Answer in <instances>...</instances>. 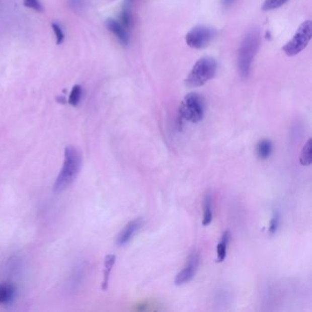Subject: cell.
Returning <instances> with one entry per match:
<instances>
[{
    "instance_id": "1",
    "label": "cell",
    "mask_w": 312,
    "mask_h": 312,
    "mask_svg": "<svg viewBox=\"0 0 312 312\" xmlns=\"http://www.w3.org/2000/svg\"><path fill=\"white\" fill-rule=\"evenodd\" d=\"M83 164L80 150L75 146H67L64 151V161L61 171L56 179L53 190L57 193L65 191L79 175Z\"/></svg>"
},
{
    "instance_id": "2",
    "label": "cell",
    "mask_w": 312,
    "mask_h": 312,
    "mask_svg": "<svg viewBox=\"0 0 312 312\" xmlns=\"http://www.w3.org/2000/svg\"><path fill=\"white\" fill-rule=\"evenodd\" d=\"M260 46V33L257 30H252L244 37L238 50V70L243 78L250 74L253 60L257 55Z\"/></svg>"
},
{
    "instance_id": "3",
    "label": "cell",
    "mask_w": 312,
    "mask_h": 312,
    "mask_svg": "<svg viewBox=\"0 0 312 312\" xmlns=\"http://www.w3.org/2000/svg\"><path fill=\"white\" fill-rule=\"evenodd\" d=\"M205 109L206 103L201 95L197 93L188 94L180 106L179 124H182L184 120L193 124L201 122L204 117Z\"/></svg>"
},
{
    "instance_id": "4",
    "label": "cell",
    "mask_w": 312,
    "mask_h": 312,
    "mask_svg": "<svg viewBox=\"0 0 312 312\" xmlns=\"http://www.w3.org/2000/svg\"><path fill=\"white\" fill-rule=\"evenodd\" d=\"M217 63L211 57H203L197 61L187 76L185 85L190 88L201 87L216 74Z\"/></svg>"
},
{
    "instance_id": "5",
    "label": "cell",
    "mask_w": 312,
    "mask_h": 312,
    "mask_svg": "<svg viewBox=\"0 0 312 312\" xmlns=\"http://www.w3.org/2000/svg\"><path fill=\"white\" fill-rule=\"evenodd\" d=\"M311 37L312 22L310 20H307L299 26L291 40L283 47V51L288 57L297 55L307 47Z\"/></svg>"
},
{
    "instance_id": "6",
    "label": "cell",
    "mask_w": 312,
    "mask_h": 312,
    "mask_svg": "<svg viewBox=\"0 0 312 312\" xmlns=\"http://www.w3.org/2000/svg\"><path fill=\"white\" fill-rule=\"evenodd\" d=\"M216 36V30L207 26H197L187 33V45L192 49L201 50L210 45Z\"/></svg>"
},
{
    "instance_id": "7",
    "label": "cell",
    "mask_w": 312,
    "mask_h": 312,
    "mask_svg": "<svg viewBox=\"0 0 312 312\" xmlns=\"http://www.w3.org/2000/svg\"><path fill=\"white\" fill-rule=\"evenodd\" d=\"M199 262H200L199 254L196 251L192 252L188 257L185 267H183V269L180 273H178L176 276L175 284L177 286L184 285L192 280V278L196 275Z\"/></svg>"
},
{
    "instance_id": "8",
    "label": "cell",
    "mask_w": 312,
    "mask_h": 312,
    "mask_svg": "<svg viewBox=\"0 0 312 312\" xmlns=\"http://www.w3.org/2000/svg\"><path fill=\"white\" fill-rule=\"evenodd\" d=\"M143 223L144 221L141 218H137L129 221L119 232L118 237L116 238V244L119 247L126 246V244L135 237L136 232L140 230L141 227L143 226Z\"/></svg>"
},
{
    "instance_id": "9",
    "label": "cell",
    "mask_w": 312,
    "mask_h": 312,
    "mask_svg": "<svg viewBox=\"0 0 312 312\" xmlns=\"http://www.w3.org/2000/svg\"><path fill=\"white\" fill-rule=\"evenodd\" d=\"M106 26L107 30L116 36V39L119 40L121 44L124 46L128 45L129 43V35L127 30L124 26L121 24L119 21L113 19H108L106 21Z\"/></svg>"
},
{
    "instance_id": "10",
    "label": "cell",
    "mask_w": 312,
    "mask_h": 312,
    "mask_svg": "<svg viewBox=\"0 0 312 312\" xmlns=\"http://www.w3.org/2000/svg\"><path fill=\"white\" fill-rule=\"evenodd\" d=\"M17 296V288L11 283L0 284V306L10 305Z\"/></svg>"
},
{
    "instance_id": "11",
    "label": "cell",
    "mask_w": 312,
    "mask_h": 312,
    "mask_svg": "<svg viewBox=\"0 0 312 312\" xmlns=\"http://www.w3.org/2000/svg\"><path fill=\"white\" fill-rule=\"evenodd\" d=\"M116 257L115 255H107L105 258L104 263V272H103V283H102V289L106 291L108 288V283L110 278L111 271L116 263Z\"/></svg>"
},
{
    "instance_id": "12",
    "label": "cell",
    "mask_w": 312,
    "mask_h": 312,
    "mask_svg": "<svg viewBox=\"0 0 312 312\" xmlns=\"http://www.w3.org/2000/svg\"><path fill=\"white\" fill-rule=\"evenodd\" d=\"M230 238H231V233H230V231L226 230L222 233L221 240L219 242V244L217 245V260H218V262H220V263L224 261L225 258H226L227 248H228V245H229V242H230Z\"/></svg>"
},
{
    "instance_id": "13",
    "label": "cell",
    "mask_w": 312,
    "mask_h": 312,
    "mask_svg": "<svg viewBox=\"0 0 312 312\" xmlns=\"http://www.w3.org/2000/svg\"><path fill=\"white\" fill-rule=\"evenodd\" d=\"M204 202H203V219H202V224L203 226L210 225L212 221L213 218V212H212V196L211 193L208 192L204 197Z\"/></svg>"
},
{
    "instance_id": "14",
    "label": "cell",
    "mask_w": 312,
    "mask_h": 312,
    "mask_svg": "<svg viewBox=\"0 0 312 312\" xmlns=\"http://www.w3.org/2000/svg\"><path fill=\"white\" fill-rule=\"evenodd\" d=\"M273 143L271 140L264 138L257 143V154L260 160H267L273 153Z\"/></svg>"
},
{
    "instance_id": "15",
    "label": "cell",
    "mask_w": 312,
    "mask_h": 312,
    "mask_svg": "<svg viewBox=\"0 0 312 312\" xmlns=\"http://www.w3.org/2000/svg\"><path fill=\"white\" fill-rule=\"evenodd\" d=\"M299 163L302 166H309L312 163V139L309 138L302 147L299 156Z\"/></svg>"
},
{
    "instance_id": "16",
    "label": "cell",
    "mask_w": 312,
    "mask_h": 312,
    "mask_svg": "<svg viewBox=\"0 0 312 312\" xmlns=\"http://www.w3.org/2000/svg\"><path fill=\"white\" fill-rule=\"evenodd\" d=\"M82 93H83V89H82V86H79V85H75L71 88L69 99H68V103L70 104V106H78V104L80 103L81 98H82Z\"/></svg>"
},
{
    "instance_id": "17",
    "label": "cell",
    "mask_w": 312,
    "mask_h": 312,
    "mask_svg": "<svg viewBox=\"0 0 312 312\" xmlns=\"http://www.w3.org/2000/svg\"><path fill=\"white\" fill-rule=\"evenodd\" d=\"M280 221H281V216H280L279 211H274L273 216L270 220V223H269V228H268V233L270 236L276 235L278 228L280 226Z\"/></svg>"
},
{
    "instance_id": "18",
    "label": "cell",
    "mask_w": 312,
    "mask_h": 312,
    "mask_svg": "<svg viewBox=\"0 0 312 312\" xmlns=\"http://www.w3.org/2000/svg\"><path fill=\"white\" fill-rule=\"evenodd\" d=\"M288 0H265L262 6V10L264 11L277 10L283 5H285Z\"/></svg>"
},
{
    "instance_id": "19",
    "label": "cell",
    "mask_w": 312,
    "mask_h": 312,
    "mask_svg": "<svg viewBox=\"0 0 312 312\" xmlns=\"http://www.w3.org/2000/svg\"><path fill=\"white\" fill-rule=\"evenodd\" d=\"M51 28H52L54 35H55L57 45L62 44L64 41V39H65V35H64V32L61 29L60 24H58L57 22H53V23H51Z\"/></svg>"
},
{
    "instance_id": "20",
    "label": "cell",
    "mask_w": 312,
    "mask_h": 312,
    "mask_svg": "<svg viewBox=\"0 0 312 312\" xmlns=\"http://www.w3.org/2000/svg\"><path fill=\"white\" fill-rule=\"evenodd\" d=\"M131 22H132V19H131L130 10H129V7L127 6L122 11L120 23L126 28V30H128L131 27Z\"/></svg>"
},
{
    "instance_id": "21",
    "label": "cell",
    "mask_w": 312,
    "mask_h": 312,
    "mask_svg": "<svg viewBox=\"0 0 312 312\" xmlns=\"http://www.w3.org/2000/svg\"><path fill=\"white\" fill-rule=\"evenodd\" d=\"M23 5L26 8L34 10L36 12H43L44 8L41 4L40 0H23Z\"/></svg>"
},
{
    "instance_id": "22",
    "label": "cell",
    "mask_w": 312,
    "mask_h": 312,
    "mask_svg": "<svg viewBox=\"0 0 312 312\" xmlns=\"http://www.w3.org/2000/svg\"><path fill=\"white\" fill-rule=\"evenodd\" d=\"M236 0H221V4L223 6V8H230Z\"/></svg>"
},
{
    "instance_id": "23",
    "label": "cell",
    "mask_w": 312,
    "mask_h": 312,
    "mask_svg": "<svg viewBox=\"0 0 312 312\" xmlns=\"http://www.w3.org/2000/svg\"><path fill=\"white\" fill-rule=\"evenodd\" d=\"M133 1H134V0H126V5L127 6L130 5L131 3H132Z\"/></svg>"
}]
</instances>
